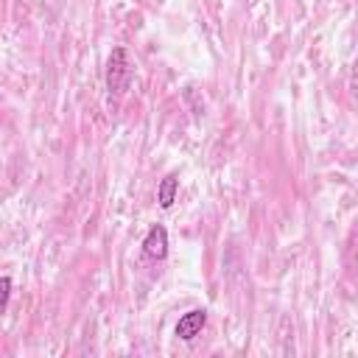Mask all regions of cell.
Returning a JSON list of instances; mask_svg holds the SVG:
<instances>
[{"label": "cell", "instance_id": "cell-1", "mask_svg": "<svg viewBox=\"0 0 358 358\" xmlns=\"http://www.w3.org/2000/svg\"><path fill=\"white\" fill-rule=\"evenodd\" d=\"M131 76H134V64H131L129 50L123 45L112 48L109 62H106V90L112 95H123L131 84Z\"/></svg>", "mask_w": 358, "mask_h": 358}, {"label": "cell", "instance_id": "cell-2", "mask_svg": "<svg viewBox=\"0 0 358 358\" xmlns=\"http://www.w3.org/2000/svg\"><path fill=\"white\" fill-rule=\"evenodd\" d=\"M204 324H207V310H204V308H190L187 313L179 316L173 333H176V338H182V341H193V338L204 330Z\"/></svg>", "mask_w": 358, "mask_h": 358}, {"label": "cell", "instance_id": "cell-3", "mask_svg": "<svg viewBox=\"0 0 358 358\" xmlns=\"http://www.w3.org/2000/svg\"><path fill=\"white\" fill-rule=\"evenodd\" d=\"M143 252L151 260H165L168 257V229L165 224H151L145 238H143Z\"/></svg>", "mask_w": 358, "mask_h": 358}, {"label": "cell", "instance_id": "cell-4", "mask_svg": "<svg viewBox=\"0 0 358 358\" xmlns=\"http://www.w3.org/2000/svg\"><path fill=\"white\" fill-rule=\"evenodd\" d=\"M176 193H179V176L176 173H165L162 182L157 185V201L162 210H171L173 201H176Z\"/></svg>", "mask_w": 358, "mask_h": 358}, {"label": "cell", "instance_id": "cell-5", "mask_svg": "<svg viewBox=\"0 0 358 358\" xmlns=\"http://www.w3.org/2000/svg\"><path fill=\"white\" fill-rule=\"evenodd\" d=\"M8 299H11V277L3 274V277H0V310L8 308Z\"/></svg>", "mask_w": 358, "mask_h": 358}, {"label": "cell", "instance_id": "cell-6", "mask_svg": "<svg viewBox=\"0 0 358 358\" xmlns=\"http://www.w3.org/2000/svg\"><path fill=\"white\" fill-rule=\"evenodd\" d=\"M352 87H358V56L352 62Z\"/></svg>", "mask_w": 358, "mask_h": 358}]
</instances>
